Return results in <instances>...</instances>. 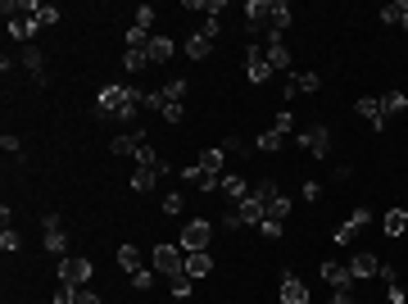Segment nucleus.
Returning <instances> with one entry per match:
<instances>
[{
	"label": "nucleus",
	"mask_w": 408,
	"mask_h": 304,
	"mask_svg": "<svg viewBox=\"0 0 408 304\" xmlns=\"http://www.w3.org/2000/svg\"><path fill=\"white\" fill-rule=\"evenodd\" d=\"M96 109L100 114H119V123H132L136 119V109H141V91L136 87H100V96H96Z\"/></svg>",
	"instance_id": "1"
},
{
	"label": "nucleus",
	"mask_w": 408,
	"mask_h": 304,
	"mask_svg": "<svg viewBox=\"0 0 408 304\" xmlns=\"http://www.w3.org/2000/svg\"><path fill=\"white\" fill-rule=\"evenodd\" d=\"M290 145H295V150H309L313 159H327V154H332V128H327V123H313V128L295 132Z\"/></svg>",
	"instance_id": "2"
},
{
	"label": "nucleus",
	"mask_w": 408,
	"mask_h": 304,
	"mask_svg": "<svg viewBox=\"0 0 408 304\" xmlns=\"http://www.w3.org/2000/svg\"><path fill=\"white\" fill-rule=\"evenodd\" d=\"M209 241H214V223H209V218H191V223L177 232V245H182L186 254L191 250H209Z\"/></svg>",
	"instance_id": "3"
},
{
	"label": "nucleus",
	"mask_w": 408,
	"mask_h": 304,
	"mask_svg": "<svg viewBox=\"0 0 408 304\" xmlns=\"http://www.w3.org/2000/svg\"><path fill=\"white\" fill-rule=\"evenodd\" d=\"M154 272L172 277V272H186V250L172 241V245H154Z\"/></svg>",
	"instance_id": "4"
},
{
	"label": "nucleus",
	"mask_w": 408,
	"mask_h": 304,
	"mask_svg": "<svg viewBox=\"0 0 408 304\" xmlns=\"http://www.w3.org/2000/svg\"><path fill=\"white\" fill-rule=\"evenodd\" d=\"M245 73H249V82H258V87H263V82H272L268 50H263L258 41H249V45H245Z\"/></svg>",
	"instance_id": "5"
},
{
	"label": "nucleus",
	"mask_w": 408,
	"mask_h": 304,
	"mask_svg": "<svg viewBox=\"0 0 408 304\" xmlns=\"http://www.w3.org/2000/svg\"><path fill=\"white\" fill-rule=\"evenodd\" d=\"M41 241H45V250L59 254V259L68 254V232H64V223H59V214H45L41 218Z\"/></svg>",
	"instance_id": "6"
},
{
	"label": "nucleus",
	"mask_w": 408,
	"mask_h": 304,
	"mask_svg": "<svg viewBox=\"0 0 408 304\" xmlns=\"http://www.w3.org/2000/svg\"><path fill=\"white\" fill-rule=\"evenodd\" d=\"M91 259H77V254H64V259H59V282H68V286H77V291H82L86 282H91Z\"/></svg>",
	"instance_id": "7"
},
{
	"label": "nucleus",
	"mask_w": 408,
	"mask_h": 304,
	"mask_svg": "<svg viewBox=\"0 0 408 304\" xmlns=\"http://www.w3.org/2000/svg\"><path fill=\"white\" fill-rule=\"evenodd\" d=\"M367 223H372V209H363V205H358L354 214H349V218H345V223H340V227L332 232V241H336V245H349V241H354L358 232L367 227Z\"/></svg>",
	"instance_id": "8"
},
{
	"label": "nucleus",
	"mask_w": 408,
	"mask_h": 304,
	"mask_svg": "<svg viewBox=\"0 0 408 304\" xmlns=\"http://www.w3.org/2000/svg\"><path fill=\"white\" fill-rule=\"evenodd\" d=\"M318 272H323V282L332 286V291H354V272H349V263H336V259H327Z\"/></svg>",
	"instance_id": "9"
},
{
	"label": "nucleus",
	"mask_w": 408,
	"mask_h": 304,
	"mask_svg": "<svg viewBox=\"0 0 408 304\" xmlns=\"http://www.w3.org/2000/svg\"><path fill=\"white\" fill-rule=\"evenodd\" d=\"M268 64H272V73H290V45H286V37H277V32H268Z\"/></svg>",
	"instance_id": "10"
},
{
	"label": "nucleus",
	"mask_w": 408,
	"mask_h": 304,
	"mask_svg": "<svg viewBox=\"0 0 408 304\" xmlns=\"http://www.w3.org/2000/svg\"><path fill=\"white\" fill-rule=\"evenodd\" d=\"M245 32L249 37H268V0H249L245 5Z\"/></svg>",
	"instance_id": "11"
},
{
	"label": "nucleus",
	"mask_w": 408,
	"mask_h": 304,
	"mask_svg": "<svg viewBox=\"0 0 408 304\" xmlns=\"http://www.w3.org/2000/svg\"><path fill=\"white\" fill-rule=\"evenodd\" d=\"M349 272H354V282H372L376 272H381V259H376L372 250H358L354 259H349Z\"/></svg>",
	"instance_id": "12"
},
{
	"label": "nucleus",
	"mask_w": 408,
	"mask_h": 304,
	"mask_svg": "<svg viewBox=\"0 0 408 304\" xmlns=\"http://www.w3.org/2000/svg\"><path fill=\"white\" fill-rule=\"evenodd\" d=\"M172 54H177V41H172V37H163V32H154L150 45H145V59H150V64H168Z\"/></svg>",
	"instance_id": "13"
},
{
	"label": "nucleus",
	"mask_w": 408,
	"mask_h": 304,
	"mask_svg": "<svg viewBox=\"0 0 408 304\" xmlns=\"http://www.w3.org/2000/svg\"><path fill=\"white\" fill-rule=\"evenodd\" d=\"M354 109H358V119H367V123H372V132H381V128H386V109H381V100H376V96L354 100Z\"/></svg>",
	"instance_id": "14"
},
{
	"label": "nucleus",
	"mask_w": 408,
	"mask_h": 304,
	"mask_svg": "<svg viewBox=\"0 0 408 304\" xmlns=\"http://www.w3.org/2000/svg\"><path fill=\"white\" fill-rule=\"evenodd\" d=\"M236 209H241V223H249V227H258V223H263V214H268V200H258L254 191H249V196L241 200Z\"/></svg>",
	"instance_id": "15"
},
{
	"label": "nucleus",
	"mask_w": 408,
	"mask_h": 304,
	"mask_svg": "<svg viewBox=\"0 0 408 304\" xmlns=\"http://www.w3.org/2000/svg\"><path fill=\"white\" fill-rule=\"evenodd\" d=\"M182 182H186V186H200V191H218V182H223V177L204 173L200 163H186V168H182Z\"/></svg>",
	"instance_id": "16"
},
{
	"label": "nucleus",
	"mask_w": 408,
	"mask_h": 304,
	"mask_svg": "<svg viewBox=\"0 0 408 304\" xmlns=\"http://www.w3.org/2000/svg\"><path fill=\"white\" fill-rule=\"evenodd\" d=\"M290 19H295V14H290V5H286V0H268V32H286V28H290Z\"/></svg>",
	"instance_id": "17"
},
{
	"label": "nucleus",
	"mask_w": 408,
	"mask_h": 304,
	"mask_svg": "<svg viewBox=\"0 0 408 304\" xmlns=\"http://www.w3.org/2000/svg\"><path fill=\"white\" fill-rule=\"evenodd\" d=\"M277 295H281V304H309V286H304L300 277H281Z\"/></svg>",
	"instance_id": "18"
},
{
	"label": "nucleus",
	"mask_w": 408,
	"mask_h": 304,
	"mask_svg": "<svg viewBox=\"0 0 408 304\" xmlns=\"http://www.w3.org/2000/svg\"><path fill=\"white\" fill-rule=\"evenodd\" d=\"M281 145H290V136H281L277 128H263V132L254 136V150H258V154H277Z\"/></svg>",
	"instance_id": "19"
},
{
	"label": "nucleus",
	"mask_w": 408,
	"mask_h": 304,
	"mask_svg": "<svg viewBox=\"0 0 408 304\" xmlns=\"http://www.w3.org/2000/svg\"><path fill=\"white\" fill-rule=\"evenodd\" d=\"M218 191H223L227 200H236V205H241V200L249 196V182H245L241 173H223V182H218Z\"/></svg>",
	"instance_id": "20"
},
{
	"label": "nucleus",
	"mask_w": 408,
	"mask_h": 304,
	"mask_svg": "<svg viewBox=\"0 0 408 304\" xmlns=\"http://www.w3.org/2000/svg\"><path fill=\"white\" fill-rule=\"evenodd\" d=\"M186 272H191L195 282L209 277V272H214V254H209V250H191V254H186Z\"/></svg>",
	"instance_id": "21"
},
{
	"label": "nucleus",
	"mask_w": 408,
	"mask_h": 304,
	"mask_svg": "<svg viewBox=\"0 0 408 304\" xmlns=\"http://www.w3.org/2000/svg\"><path fill=\"white\" fill-rule=\"evenodd\" d=\"M381 232H386L390 241H399L408 232V209H390V214L381 218Z\"/></svg>",
	"instance_id": "22"
},
{
	"label": "nucleus",
	"mask_w": 408,
	"mask_h": 304,
	"mask_svg": "<svg viewBox=\"0 0 408 304\" xmlns=\"http://www.w3.org/2000/svg\"><path fill=\"white\" fill-rule=\"evenodd\" d=\"M168 173V163H159V168H136L132 173V191H154V182Z\"/></svg>",
	"instance_id": "23"
},
{
	"label": "nucleus",
	"mask_w": 408,
	"mask_h": 304,
	"mask_svg": "<svg viewBox=\"0 0 408 304\" xmlns=\"http://www.w3.org/2000/svg\"><path fill=\"white\" fill-rule=\"evenodd\" d=\"M141 145H145V132H127V136H114L109 150H114V154H132V159H136Z\"/></svg>",
	"instance_id": "24"
},
{
	"label": "nucleus",
	"mask_w": 408,
	"mask_h": 304,
	"mask_svg": "<svg viewBox=\"0 0 408 304\" xmlns=\"http://www.w3.org/2000/svg\"><path fill=\"white\" fill-rule=\"evenodd\" d=\"M195 163H200L204 173H214V177H223V163H227V150H223V145H209V150H204V154H200V159H195Z\"/></svg>",
	"instance_id": "25"
},
{
	"label": "nucleus",
	"mask_w": 408,
	"mask_h": 304,
	"mask_svg": "<svg viewBox=\"0 0 408 304\" xmlns=\"http://www.w3.org/2000/svg\"><path fill=\"white\" fill-rule=\"evenodd\" d=\"M182 54H191V59H209V54H214V37L195 32L191 41H186V50H182Z\"/></svg>",
	"instance_id": "26"
},
{
	"label": "nucleus",
	"mask_w": 408,
	"mask_h": 304,
	"mask_svg": "<svg viewBox=\"0 0 408 304\" xmlns=\"http://www.w3.org/2000/svg\"><path fill=\"white\" fill-rule=\"evenodd\" d=\"M37 28H41V23H37V14H32V19H10V37H14V41H32Z\"/></svg>",
	"instance_id": "27"
},
{
	"label": "nucleus",
	"mask_w": 408,
	"mask_h": 304,
	"mask_svg": "<svg viewBox=\"0 0 408 304\" xmlns=\"http://www.w3.org/2000/svg\"><path fill=\"white\" fill-rule=\"evenodd\" d=\"M23 68L32 73V82H45V59H41V50H23Z\"/></svg>",
	"instance_id": "28"
},
{
	"label": "nucleus",
	"mask_w": 408,
	"mask_h": 304,
	"mask_svg": "<svg viewBox=\"0 0 408 304\" xmlns=\"http://www.w3.org/2000/svg\"><path fill=\"white\" fill-rule=\"evenodd\" d=\"M186 91H191V82H186V77H172L168 87H163V100H168V105H182Z\"/></svg>",
	"instance_id": "29"
},
{
	"label": "nucleus",
	"mask_w": 408,
	"mask_h": 304,
	"mask_svg": "<svg viewBox=\"0 0 408 304\" xmlns=\"http://www.w3.org/2000/svg\"><path fill=\"white\" fill-rule=\"evenodd\" d=\"M191 286H195L191 272H172V277H168V291L177 295V300H186V295H191Z\"/></svg>",
	"instance_id": "30"
},
{
	"label": "nucleus",
	"mask_w": 408,
	"mask_h": 304,
	"mask_svg": "<svg viewBox=\"0 0 408 304\" xmlns=\"http://www.w3.org/2000/svg\"><path fill=\"white\" fill-rule=\"evenodd\" d=\"M381 109H386V119H390V114H404L408 96H404V91H386V96H381Z\"/></svg>",
	"instance_id": "31"
},
{
	"label": "nucleus",
	"mask_w": 408,
	"mask_h": 304,
	"mask_svg": "<svg viewBox=\"0 0 408 304\" xmlns=\"http://www.w3.org/2000/svg\"><path fill=\"white\" fill-rule=\"evenodd\" d=\"M286 214H290V200H286V196H272V200H268V214H263V218H268V223H286Z\"/></svg>",
	"instance_id": "32"
},
{
	"label": "nucleus",
	"mask_w": 408,
	"mask_h": 304,
	"mask_svg": "<svg viewBox=\"0 0 408 304\" xmlns=\"http://www.w3.org/2000/svg\"><path fill=\"white\" fill-rule=\"evenodd\" d=\"M376 19L386 23V28H399V19H404V0H390V5H381V14Z\"/></svg>",
	"instance_id": "33"
},
{
	"label": "nucleus",
	"mask_w": 408,
	"mask_h": 304,
	"mask_svg": "<svg viewBox=\"0 0 408 304\" xmlns=\"http://www.w3.org/2000/svg\"><path fill=\"white\" fill-rule=\"evenodd\" d=\"M123 41H127V50H145V45H150V32H145V28H136V23H132L127 32H123Z\"/></svg>",
	"instance_id": "34"
},
{
	"label": "nucleus",
	"mask_w": 408,
	"mask_h": 304,
	"mask_svg": "<svg viewBox=\"0 0 408 304\" xmlns=\"http://www.w3.org/2000/svg\"><path fill=\"white\" fill-rule=\"evenodd\" d=\"M119 263L127 272H141V250H136V245H119Z\"/></svg>",
	"instance_id": "35"
},
{
	"label": "nucleus",
	"mask_w": 408,
	"mask_h": 304,
	"mask_svg": "<svg viewBox=\"0 0 408 304\" xmlns=\"http://www.w3.org/2000/svg\"><path fill=\"white\" fill-rule=\"evenodd\" d=\"M159 154H154V145L150 141H145V145H141V150H136V168H159Z\"/></svg>",
	"instance_id": "36"
},
{
	"label": "nucleus",
	"mask_w": 408,
	"mask_h": 304,
	"mask_svg": "<svg viewBox=\"0 0 408 304\" xmlns=\"http://www.w3.org/2000/svg\"><path fill=\"white\" fill-rule=\"evenodd\" d=\"M145 64H150V59H145V50H127V54H123V68H127V73H141Z\"/></svg>",
	"instance_id": "37"
},
{
	"label": "nucleus",
	"mask_w": 408,
	"mask_h": 304,
	"mask_svg": "<svg viewBox=\"0 0 408 304\" xmlns=\"http://www.w3.org/2000/svg\"><path fill=\"white\" fill-rule=\"evenodd\" d=\"M268 128H277L281 136H295V119H290V109H281V114H277V119L268 123Z\"/></svg>",
	"instance_id": "38"
},
{
	"label": "nucleus",
	"mask_w": 408,
	"mask_h": 304,
	"mask_svg": "<svg viewBox=\"0 0 408 304\" xmlns=\"http://www.w3.org/2000/svg\"><path fill=\"white\" fill-rule=\"evenodd\" d=\"M154 277H159V272L141 268V272H132V286H136V291H154Z\"/></svg>",
	"instance_id": "39"
},
{
	"label": "nucleus",
	"mask_w": 408,
	"mask_h": 304,
	"mask_svg": "<svg viewBox=\"0 0 408 304\" xmlns=\"http://www.w3.org/2000/svg\"><path fill=\"white\" fill-rule=\"evenodd\" d=\"M54 304H77V286L59 282V286H54Z\"/></svg>",
	"instance_id": "40"
},
{
	"label": "nucleus",
	"mask_w": 408,
	"mask_h": 304,
	"mask_svg": "<svg viewBox=\"0 0 408 304\" xmlns=\"http://www.w3.org/2000/svg\"><path fill=\"white\" fill-rule=\"evenodd\" d=\"M0 250H5V254H14V250H19V232H14V223H10L5 232H0Z\"/></svg>",
	"instance_id": "41"
},
{
	"label": "nucleus",
	"mask_w": 408,
	"mask_h": 304,
	"mask_svg": "<svg viewBox=\"0 0 408 304\" xmlns=\"http://www.w3.org/2000/svg\"><path fill=\"white\" fill-rule=\"evenodd\" d=\"M249 191H254L258 200H272V196H277V182H272V177H263V182H254Z\"/></svg>",
	"instance_id": "42"
},
{
	"label": "nucleus",
	"mask_w": 408,
	"mask_h": 304,
	"mask_svg": "<svg viewBox=\"0 0 408 304\" xmlns=\"http://www.w3.org/2000/svg\"><path fill=\"white\" fill-rule=\"evenodd\" d=\"M223 150H236V154H249V150H254V145H249L245 136H236V132H232V136H227V141H223Z\"/></svg>",
	"instance_id": "43"
},
{
	"label": "nucleus",
	"mask_w": 408,
	"mask_h": 304,
	"mask_svg": "<svg viewBox=\"0 0 408 304\" xmlns=\"http://www.w3.org/2000/svg\"><path fill=\"white\" fill-rule=\"evenodd\" d=\"M136 28H145V32H150V23H154V5H136Z\"/></svg>",
	"instance_id": "44"
},
{
	"label": "nucleus",
	"mask_w": 408,
	"mask_h": 304,
	"mask_svg": "<svg viewBox=\"0 0 408 304\" xmlns=\"http://www.w3.org/2000/svg\"><path fill=\"white\" fill-rule=\"evenodd\" d=\"M141 109H154V114H159L163 109V91H141Z\"/></svg>",
	"instance_id": "45"
},
{
	"label": "nucleus",
	"mask_w": 408,
	"mask_h": 304,
	"mask_svg": "<svg viewBox=\"0 0 408 304\" xmlns=\"http://www.w3.org/2000/svg\"><path fill=\"white\" fill-rule=\"evenodd\" d=\"M159 114H163V123H182V119H186V109H182V105H168V100H163Z\"/></svg>",
	"instance_id": "46"
},
{
	"label": "nucleus",
	"mask_w": 408,
	"mask_h": 304,
	"mask_svg": "<svg viewBox=\"0 0 408 304\" xmlns=\"http://www.w3.org/2000/svg\"><path fill=\"white\" fill-rule=\"evenodd\" d=\"M0 150L5 154H23V141L14 136V132H5V136H0Z\"/></svg>",
	"instance_id": "47"
},
{
	"label": "nucleus",
	"mask_w": 408,
	"mask_h": 304,
	"mask_svg": "<svg viewBox=\"0 0 408 304\" xmlns=\"http://www.w3.org/2000/svg\"><path fill=\"white\" fill-rule=\"evenodd\" d=\"M37 23H41V28H50V23H59V10H54V5H41V10H37Z\"/></svg>",
	"instance_id": "48"
},
{
	"label": "nucleus",
	"mask_w": 408,
	"mask_h": 304,
	"mask_svg": "<svg viewBox=\"0 0 408 304\" xmlns=\"http://www.w3.org/2000/svg\"><path fill=\"white\" fill-rule=\"evenodd\" d=\"M223 227L232 232V227H245V223H241V209H223Z\"/></svg>",
	"instance_id": "49"
},
{
	"label": "nucleus",
	"mask_w": 408,
	"mask_h": 304,
	"mask_svg": "<svg viewBox=\"0 0 408 304\" xmlns=\"http://www.w3.org/2000/svg\"><path fill=\"white\" fill-rule=\"evenodd\" d=\"M163 214H182V196H177V191L163 196Z\"/></svg>",
	"instance_id": "50"
},
{
	"label": "nucleus",
	"mask_w": 408,
	"mask_h": 304,
	"mask_svg": "<svg viewBox=\"0 0 408 304\" xmlns=\"http://www.w3.org/2000/svg\"><path fill=\"white\" fill-rule=\"evenodd\" d=\"M304 200H309V205H313V200H323V182H304Z\"/></svg>",
	"instance_id": "51"
},
{
	"label": "nucleus",
	"mask_w": 408,
	"mask_h": 304,
	"mask_svg": "<svg viewBox=\"0 0 408 304\" xmlns=\"http://www.w3.org/2000/svg\"><path fill=\"white\" fill-rule=\"evenodd\" d=\"M258 232H263L268 241H277V236H281V223H268V218H263V223H258Z\"/></svg>",
	"instance_id": "52"
},
{
	"label": "nucleus",
	"mask_w": 408,
	"mask_h": 304,
	"mask_svg": "<svg viewBox=\"0 0 408 304\" xmlns=\"http://www.w3.org/2000/svg\"><path fill=\"white\" fill-rule=\"evenodd\" d=\"M77 304H105V300H100L91 286H82V291H77Z\"/></svg>",
	"instance_id": "53"
},
{
	"label": "nucleus",
	"mask_w": 408,
	"mask_h": 304,
	"mask_svg": "<svg viewBox=\"0 0 408 304\" xmlns=\"http://www.w3.org/2000/svg\"><path fill=\"white\" fill-rule=\"evenodd\" d=\"M200 32H204V37H218V32H223V19H204Z\"/></svg>",
	"instance_id": "54"
},
{
	"label": "nucleus",
	"mask_w": 408,
	"mask_h": 304,
	"mask_svg": "<svg viewBox=\"0 0 408 304\" xmlns=\"http://www.w3.org/2000/svg\"><path fill=\"white\" fill-rule=\"evenodd\" d=\"M376 277H381V282H386V286H395V282H399V272L390 268V263H381V272H376Z\"/></svg>",
	"instance_id": "55"
},
{
	"label": "nucleus",
	"mask_w": 408,
	"mask_h": 304,
	"mask_svg": "<svg viewBox=\"0 0 408 304\" xmlns=\"http://www.w3.org/2000/svg\"><path fill=\"white\" fill-rule=\"evenodd\" d=\"M386 300H390V304H404V286H399V282L386 286Z\"/></svg>",
	"instance_id": "56"
},
{
	"label": "nucleus",
	"mask_w": 408,
	"mask_h": 304,
	"mask_svg": "<svg viewBox=\"0 0 408 304\" xmlns=\"http://www.w3.org/2000/svg\"><path fill=\"white\" fill-rule=\"evenodd\" d=\"M332 304H358L354 291H332Z\"/></svg>",
	"instance_id": "57"
},
{
	"label": "nucleus",
	"mask_w": 408,
	"mask_h": 304,
	"mask_svg": "<svg viewBox=\"0 0 408 304\" xmlns=\"http://www.w3.org/2000/svg\"><path fill=\"white\" fill-rule=\"evenodd\" d=\"M399 28H404V32H408V0H404V19H399Z\"/></svg>",
	"instance_id": "58"
}]
</instances>
